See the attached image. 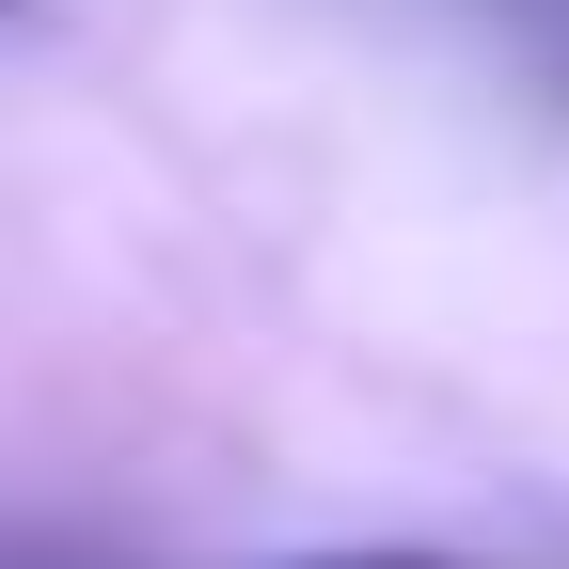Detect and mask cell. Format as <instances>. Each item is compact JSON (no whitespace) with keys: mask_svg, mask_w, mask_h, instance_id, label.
<instances>
[{"mask_svg":"<svg viewBox=\"0 0 569 569\" xmlns=\"http://www.w3.org/2000/svg\"><path fill=\"white\" fill-rule=\"evenodd\" d=\"M301 569H459V553H301Z\"/></svg>","mask_w":569,"mask_h":569,"instance_id":"1","label":"cell"},{"mask_svg":"<svg viewBox=\"0 0 569 569\" xmlns=\"http://www.w3.org/2000/svg\"><path fill=\"white\" fill-rule=\"evenodd\" d=\"M0 17H32V0H0Z\"/></svg>","mask_w":569,"mask_h":569,"instance_id":"2","label":"cell"}]
</instances>
